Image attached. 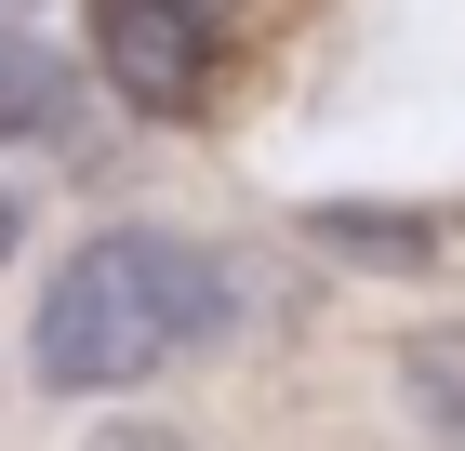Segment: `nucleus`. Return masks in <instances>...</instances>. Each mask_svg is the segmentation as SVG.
<instances>
[{"mask_svg":"<svg viewBox=\"0 0 465 451\" xmlns=\"http://www.w3.org/2000/svg\"><path fill=\"white\" fill-rule=\"evenodd\" d=\"M213 306H226V266L200 240H173V226H94L54 266L40 319H27V372L54 398H120V385H146L160 358L200 346Z\"/></svg>","mask_w":465,"mask_h":451,"instance_id":"1","label":"nucleus"},{"mask_svg":"<svg viewBox=\"0 0 465 451\" xmlns=\"http://www.w3.org/2000/svg\"><path fill=\"white\" fill-rule=\"evenodd\" d=\"M94 67L146 120H200V93H213V0H94Z\"/></svg>","mask_w":465,"mask_h":451,"instance_id":"2","label":"nucleus"},{"mask_svg":"<svg viewBox=\"0 0 465 451\" xmlns=\"http://www.w3.org/2000/svg\"><path fill=\"white\" fill-rule=\"evenodd\" d=\"M306 240H320L332 266H372V279H439V226L399 212V200H320Z\"/></svg>","mask_w":465,"mask_h":451,"instance_id":"3","label":"nucleus"},{"mask_svg":"<svg viewBox=\"0 0 465 451\" xmlns=\"http://www.w3.org/2000/svg\"><path fill=\"white\" fill-rule=\"evenodd\" d=\"M399 398L439 451H465V319H412L399 332Z\"/></svg>","mask_w":465,"mask_h":451,"instance_id":"4","label":"nucleus"},{"mask_svg":"<svg viewBox=\"0 0 465 451\" xmlns=\"http://www.w3.org/2000/svg\"><path fill=\"white\" fill-rule=\"evenodd\" d=\"M67 54L54 40H27V27H0V146H40V133H67Z\"/></svg>","mask_w":465,"mask_h":451,"instance_id":"5","label":"nucleus"},{"mask_svg":"<svg viewBox=\"0 0 465 451\" xmlns=\"http://www.w3.org/2000/svg\"><path fill=\"white\" fill-rule=\"evenodd\" d=\"M80 451H200V438H186V425H146V412H134V425H94Z\"/></svg>","mask_w":465,"mask_h":451,"instance_id":"6","label":"nucleus"},{"mask_svg":"<svg viewBox=\"0 0 465 451\" xmlns=\"http://www.w3.org/2000/svg\"><path fill=\"white\" fill-rule=\"evenodd\" d=\"M27 252V186H0V266Z\"/></svg>","mask_w":465,"mask_h":451,"instance_id":"7","label":"nucleus"},{"mask_svg":"<svg viewBox=\"0 0 465 451\" xmlns=\"http://www.w3.org/2000/svg\"><path fill=\"white\" fill-rule=\"evenodd\" d=\"M27 14H40V0H0V27H27Z\"/></svg>","mask_w":465,"mask_h":451,"instance_id":"8","label":"nucleus"}]
</instances>
